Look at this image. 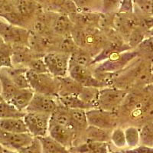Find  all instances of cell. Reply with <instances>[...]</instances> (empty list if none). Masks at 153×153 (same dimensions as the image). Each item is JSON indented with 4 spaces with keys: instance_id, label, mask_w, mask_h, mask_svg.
Wrapping results in <instances>:
<instances>
[{
    "instance_id": "obj_17",
    "label": "cell",
    "mask_w": 153,
    "mask_h": 153,
    "mask_svg": "<svg viewBox=\"0 0 153 153\" xmlns=\"http://www.w3.org/2000/svg\"><path fill=\"white\" fill-rule=\"evenodd\" d=\"M0 129L13 133L28 132L23 118H10L0 120Z\"/></svg>"
},
{
    "instance_id": "obj_24",
    "label": "cell",
    "mask_w": 153,
    "mask_h": 153,
    "mask_svg": "<svg viewBox=\"0 0 153 153\" xmlns=\"http://www.w3.org/2000/svg\"><path fill=\"white\" fill-rule=\"evenodd\" d=\"M99 91V88L96 87H83L78 97L92 108H97Z\"/></svg>"
},
{
    "instance_id": "obj_37",
    "label": "cell",
    "mask_w": 153,
    "mask_h": 153,
    "mask_svg": "<svg viewBox=\"0 0 153 153\" xmlns=\"http://www.w3.org/2000/svg\"><path fill=\"white\" fill-rule=\"evenodd\" d=\"M77 50L76 45L71 38H66L63 41L61 45V51L71 54Z\"/></svg>"
},
{
    "instance_id": "obj_1",
    "label": "cell",
    "mask_w": 153,
    "mask_h": 153,
    "mask_svg": "<svg viewBox=\"0 0 153 153\" xmlns=\"http://www.w3.org/2000/svg\"><path fill=\"white\" fill-rule=\"evenodd\" d=\"M26 76L30 88L37 94H45L53 97L58 96L60 82L58 77L47 73H36L27 70Z\"/></svg>"
},
{
    "instance_id": "obj_22",
    "label": "cell",
    "mask_w": 153,
    "mask_h": 153,
    "mask_svg": "<svg viewBox=\"0 0 153 153\" xmlns=\"http://www.w3.org/2000/svg\"><path fill=\"white\" fill-rule=\"evenodd\" d=\"M25 112L18 110L16 106L5 100L0 102V120L10 118H23Z\"/></svg>"
},
{
    "instance_id": "obj_7",
    "label": "cell",
    "mask_w": 153,
    "mask_h": 153,
    "mask_svg": "<svg viewBox=\"0 0 153 153\" xmlns=\"http://www.w3.org/2000/svg\"><path fill=\"white\" fill-rule=\"evenodd\" d=\"M88 126L104 129H111L116 125L117 119L113 112L106 111L98 108L86 110Z\"/></svg>"
},
{
    "instance_id": "obj_16",
    "label": "cell",
    "mask_w": 153,
    "mask_h": 153,
    "mask_svg": "<svg viewBox=\"0 0 153 153\" xmlns=\"http://www.w3.org/2000/svg\"><path fill=\"white\" fill-rule=\"evenodd\" d=\"M0 82L2 84L1 96L4 100L8 102L17 93L19 89L15 85L4 68H0Z\"/></svg>"
},
{
    "instance_id": "obj_15",
    "label": "cell",
    "mask_w": 153,
    "mask_h": 153,
    "mask_svg": "<svg viewBox=\"0 0 153 153\" xmlns=\"http://www.w3.org/2000/svg\"><path fill=\"white\" fill-rule=\"evenodd\" d=\"M60 82L58 96L78 95L83 86L70 76L58 77Z\"/></svg>"
},
{
    "instance_id": "obj_28",
    "label": "cell",
    "mask_w": 153,
    "mask_h": 153,
    "mask_svg": "<svg viewBox=\"0 0 153 153\" xmlns=\"http://www.w3.org/2000/svg\"><path fill=\"white\" fill-rule=\"evenodd\" d=\"M71 21L66 15L58 16L53 25L54 30L58 34L67 33L71 29Z\"/></svg>"
},
{
    "instance_id": "obj_38",
    "label": "cell",
    "mask_w": 153,
    "mask_h": 153,
    "mask_svg": "<svg viewBox=\"0 0 153 153\" xmlns=\"http://www.w3.org/2000/svg\"><path fill=\"white\" fill-rule=\"evenodd\" d=\"M143 40H144V35H143V32L139 29L133 30L132 34L130 35V38H129L130 47H135L138 45H139Z\"/></svg>"
},
{
    "instance_id": "obj_8",
    "label": "cell",
    "mask_w": 153,
    "mask_h": 153,
    "mask_svg": "<svg viewBox=\"0 0 153 153\" xmlns=\"http://www.w3.org/2000/svg\"><path fill=\"white\" fill-rule=\"evenodd\" d=\"M68 74L71 78L81 84L83 87H96V88H103V82L96 77H94L87 67L69 63Z\"/></svg>"
},
{
    "instance_id": "obj_39",
    "label": "cell",
    "mask_w": 153,
    "mask_h": 153,
    "mask_svg": "<svg viewBox=\"0 0 153 153\" xmlns=\"http://www.w3.org/2000/svg\"><path fill=\"white\" fill-rule=\"evenodd\" d=\"M134 10V3L132 0H122L118 12L121 14H130Z\"/></svg>"
},
{
    "instance_id": "obj_21",
    "label": "cell",
    "mask_w": 153,
    "mask_h": 153,
    "mask_svg": "<svg viewBox=\"0 0 153 153\" xmlns=\"http://www.w3.org/2000/svg\"><path fill=\"white\" fill-rule=\"evenodd\" d=\"M85 132L87 140L103 143H108L109 140H110L111 132H110V129H104L93 126H87Z\"/></svg>"
},
{
    "instance_id": "obj_26",
    "label": "cell",
    "mask_w": 153,
    "mask_h": 153,
    "mask_svg": "<svg viewBox=\"0 0 153 153\" xmlns=\"http://www.w3.org/2000/svg\"><path fill=\"white\" fill-rule=\"evenodd\" d=\"M12 48L11 45L5 43L0 48V68H13Z\"/></svg>"
},
{
    "instance_id": "obj_6",
    "label": "cell",
    "mask_w": 153,
    "mask_h": 153,
    "mask_svg": "<svg viewBox=\"0 0 153 153\" xmlns=\"http://www.w3.org/2000/svg\"><path fill=\"white\" fill-rule=\"evenodd\" d=\"M0 36L9 45L24 44L29 39V31L23 27L13 25L0 19Z\"/></svg>"
},
{
    "instance_id": "obj_25",
    "label": "cell",
    "mask_w": 153,
    "mask_h": 153,
    "mask_svg": "<svg viewBox=\"0 0 153 153\" xmlns=\"http://www.w3.org/2000/svg\"><path fill=\"white\" fill-rule=\"evenodd\" d=\"M70 114L74 123V129H85L88 126L86 110L82 109L70 110Z\"/></svg>"
},
{
    "instance_id": "obj_35",
    "label": "cell",
    "mask_w": 153,
    "mask_h": 153,
    "mask_svg": "<svg viewBox=\"0 0 153 153\" xmlns=\"http://www.w3.org/2000/svg\"><path fill=\"white\" fill-rule=\"evenodd\" d=\"M17 152L20 153H42V146L40 139L38 137H34L32 141Z\"/></svg>"
},
{
    "instance_id": "obj_45",
    "label": "cell",
    "mask_w": 153,
    "mask_h": 153,
    "mask_svg": "<svg viewBox=\"0 0 153 153\" xmlns=\"http://www.w3.org/2000/svg\"><path fill=\"white\" fill-rule=\"evenodd\" d=\"M4 149H5L4 147L1 145V143H0V153H5L4 152Z\"/></svg>"
},
{
    "instance_id": "obj_20",
    "label": "cell",
    "mask_w": 153,
    "mask_h": 153,
    "mask_svg": "<svg viewBox=\"0 0 153 153\" xmlns=\"http://www.w3.org/2000/svg\"><path fill=\"white\" fill-rule=\"evenodd\" d=\"M42 146V153H70L68 149L60 144L49 135L38 137Z\"/></svg>"
},
{
    "instance_id": "obj_48",
    "label": "cell",
    "mask_w": 153,
    "mask_h": 153,
    "mask_svg": "<svg viewBox=\"0 0 153 153\" xmlns=\"http://www.w3.org/2000/svg\"><path fill=\"white\" fill-rule=\"evenodd\" d=\"M109 153H126V152H124L121 151V152H109Z\"/></svg>"
},
{
    "instance_id": "obj_5",
    "label": "cell",
    "mask_w": 153,
    "mask_h": 153,
    "mask_svg": "<svg viewBox=\"0 0 153 153\" xmlns=\"http://www.w3.org/2000/svg\"><path fill=\"white\" fill-rule=\"evenodd\" d=\"M126 97V92L118 88H101L99 91L97 108L113 112Z\"/></svg>"
},
{
    "instance_id": "obj_47",
    "label": "cell",
    "mask_w": 153,
    "mask_h": 153,
    "mask_svg": "<svg viewBox=\"0 0 153 153\" xmlns=\"http://www.w3.org/2000/svg\"><path fill=\"white\" fill-rule=\"evenodd\" d=\"M38 4H41V3H44V0H35Z\"/></svg>"
},
{
    "instance_id": "obj_46",
    "label": "cell",
    "mask_w": 153,
    "mask_h": 153,
    "mask_svg": "<svg viewBox=\"0 0 153 153\" xmlns=\"http://www.w3.org/2000/svg\"><path fill=\"white\" fill-rule=\"evenodd\" d=\"M150 59H151V61H152L153 63V51L150 52Z\"/></svg>"
},
{
    "instance_id": "obj_40",
    "label": "cell",
    "mask_w": 153,
    "mask_h": 153,
    "mask_svg": "<svg viewBox=\"0 0 153 153\" xmlns=\"http://www.w3.org/2000/svg\"><path fill=\"white\" fill-rule=\"evenodd\" d=\"M126 153H153V147L140 145L127 150H123Z\"/></svg>"
},
{
    "instance_id": "obj_41",
    "label": "cell",
    "mask_w": 153,
    "mask_h": 153,
    "mask_svg": "<svg viewBox=\"0 0 153 153\" xmlns=\"http://www.w3.org/2000/svg\"><path fill=\"white\" fill-rule=\"evenodd\" d=\"M140 48L145 51H147L149 52L153 51V35H151L149 38L144 39L139 45Z\"/></svg>"
},
{
    "instance_id": "obj_51",
    "label": "cell",
    "mask_w": 153,
    "mask_h": 153,
    "mask_svg": "<svg viewBox=\"0 0 153 153\" xmlns=\"http://www.w3.org/2000/svg\"><path fill=\"white\" fill-rule=\"evenodd\" d=\"M2 100H4L3 99H2V96L0 95V102H2Z\"/></svg>"
},
{
    "instance_id": "obj_34",
    "label": "cell",
    "mask_w": 153,
    "mask_h": 153,
    "mask_svg": "<svg viewBox=\"0 0 153 153\" xmlns=\"http://www.w3.org/2000/svg\"><path fill=\"white\" fill-rule=\"evenodd\" d=\"M122 0H102L100 11L104 14L118 12Z\"/></svg>"
},
{
    "instance_id": "obj_53",
    "label": "cell",
    "mask_w": 153,
    "mask_h": 153,
    "mask_svg": "<svg viewBox=\"0 0 153 153\" xmlns=\"http://www.w3.org/2000/svg\"><path fill=\"white\" fill-rule=\"evenodd\" d=\"M70 153H71V152H70Z\"/></svg>"
},
{
    "instance_id": "obj_49",
    "label": "cell",
    "mask_w": 153,
    "mask_h": 153,
    "mask_svg": "<svg viewBox=\"0 0 153 153\" xmlns=\"http://www.w3.org/2000/svg\"><path fill=\"white\" fill-rule=\"evenodd\" d=\"M2 94V84H1V82H0V95Z\"/></svg>"
},
{
    "instance_id": "obj_14",
    "label": "cell",
    "mask_w": 153,
    "mask_h": 153,
    "mask_svg": "<svg viewBox=\"0 0 153 153\" xmlns=\"http://www.w3.org/2000/svg\"><path fill=\"white\" fill-rule=\"evenodd\" d=\"M34 94L35 92L31 88L19 89L17 93L8 102L16 106L18 110L25 112L26 108L33 97Z\"/></svg>"
},
{
    "instance_id": "obj_9",
    "label": "cell",
    "mask_w": 153,
    "mask_h": 153,
    "mask_svg": "<svg viewBox=\"0 0 153 153\" xmlns=\"http://www.w3.org/2000/svg\"><path fill=\"white\" fill-rule=\"evenodd\" d=\"M33 139L34 136L29 132L13 133L0 129V143L6 149L18 151L28 146Z\"/></svg>"
},
{
    "instance_id": "obj_36",
    "label": "cell",
    "mask_w": 153,
    "mask_h": 153,
    "mask_svg": "<svg viewBox=\"0 0 153 153\" xmlns=\"http://www.w3.org/2000/svg\"><path fill=\"white\" fill-rule=\"evenodd\" d=\"M28 70L36 73H47L48 69L44 62L43 58H35L28 62Z\"/></svg>"
},
{
    "instance_id": "obj_43",
    "label": "cell",
    "mask_w": 153,
    "mask_h": 153,
    "mask_svg": "<svg viewBox=\"0 0 153 153\" xmlns=\"http://www.w3.org/2000/svg\"><path fill=\"white\" fill-rule=\"evenodd\" d=\"M4 152H5V153H20V152H17V151L6 149H4Z\"/></svg>"
},
{
    "instance_id": "obj_23",
    "label": "cell",
    "mask_w": 153,
    "mask_h": 153,
    "mask_svg": "<svg viewBox=\"0 0 153 153\" xmlns=\"http://www.w3.org/2000/svg\"><path fill=\"white\" fill-rule=\"evenodd\" d=\"M38 3L35 0H19L16 5L18 12L25 19H28L35 14Z\"/></svg>"
},
{
    "instance_id": "obj_31",
    "label": "cell",
    "mask_w": 153,
    "mask_h": 153,
    "mask_svg": "<svg viewBox=\"0 0 153 153\" xmlns=\"http://www.w3.org/2000/svg\"><path fill=\"white\" fill-rule=\"evenodd\" d=\"M140 145L153 147V133L152 130L151 124L146 125L139 130Z\"/></svg>"
},
{
    "instance_id": "obj_42",
    "label": "cell",
    "mask_w": 153,
    "mask_h": 153,
    "mask_svg": "<svg viewBox=\"0 0 153 153\" xmlns=\"http://www.w3.org/2000/svg\"><path fill=\"white\" fill-rule=\"evenodd\" d=\"M139 22L143 28L150 31L153 28V16H146Z\"/></svg>"
},
{
    "instance_id": "obj_44",
    "label": "cell",
    "mask_w": 153,
    "mask_h": 153,
    "mask_svg": "<svg viewBox=\"0 0 153 153\" xmlns=\"http://www.w3.org/2000/svg\"><path fill=\"white\" fill-rule=\"evenodd\" d=\"M5 42H4V40H3V39H2V37L0 36V48L2 47V46L3 45H4V44H5Z\"/></svg>"
},
{
    "instance_id": "obj_3",
    "label": "cell",
    "mask_w": 153,
    "mask_h": 153,
    "mask_svg": "<svg viewBox=\"0 0 153 153\" xmlns=\"http://www.w3.org/2000/svg\"><path fill=\"white\" fill-rule=\"evenodd\" d=\"M50 117L48 113L25 112L23 120L30 134L34 137H42L48 132Z\"/></svg>"
},
{
    "instance_id": "obj_30",
    "label": "cell",
    "mask_w": 153,
    "mask_h": 153,
    "mask_svg": "<svg viewBox=\"0 0 153 153\" xmlns=\"http://www.w3.org/2000/svg\"><path fill=\"white\" fill-rule=\"evenodd\" d=\"M110 140L113 145L119 149H123L126 146L125 132L121 128H117L112 131Z\"/></svg>"
},
{
    "instance_id": "obj_29",
    "label": "cell",
    "mask_w": 153,
    "mask_h": 153,
    "mask_svg": "<svg viewBox=\"0 0 153 153\" xmlns=\"http://www.w3.org/2000/svg\"><path fill=\"white\" fill-rule=\"evenodd\" d=\"M93 58L86 53L78 51L76 50L75 52L72 53L70 57V64H75V65H81V66L87 67L91 64Z\"/></svg>"
},
{
    "instance_id": "obj_50",
    "label": "cell",
    "mask_w": 153,
    "mask_h": 153,
    "mask_svg": "<svg viewBox=\"0 0 153 153\" xmlns=\"http://www.w3.org/2000/svg\"><path fill=\"white\" fill-rule=\"evenodd\" d=\"M150 33H151V35H153V28L152 30H150Z\"/></svg>"
},
{
    "instance_id": "obj_2",
    "label": "cell",
    "mask_w": 153,
    "mask_h": 153,
    "mask_svg": "<svg viewBox=\"0 0 153 153\" xmlns=\"http://www.w3.org/2000/svg\"><path fill=\"white\" fill-rule=\"evenodd\" d=\"M71 54L68 53L49 52L43 57L44 62L48 73L56 77H64L68 76Z\"/></svg>"
},
{
    "instance_id": "obj_12",
    "label": "cell",
    "mask_w": 153,
    "mask_h": 153,
    "mask_svg": "<svg viewBox=\"0 0 153 153\" xmlns=\"http://www.w3.org/2000/svg\"><path fill=\"white\" fill-rule=\"evenodd\" d=\"M54 124L70 127L74 130L75 129L70 114V110L61 104V106L58 105L57 109L51 114L49 125H54Z\"/></svg>"
},
{
    "instance_id": "obj_27",
    "label": "cell",
    "mask_w": 153,
    "mask_h": 153,
    "mask_svg": "<svg viewBox=\"0 0 153 153\" xmlns=\"http://www.w3.org/2000/svg\"><path fill=\"white\" fill-rule=\"evenodd\" d=\"M126 146L129 148H134L140 144L139 130L135 126H129L124 130Z\"/></svg>"
},
{
    "instance_id": "obj_33",
    "label": "cell",
    "mask_w": 153,
    "mask_h": 153,
    "mask_svg": "<svg viewBox=\"0 0 153 153\" xmlns=\"http://www.w3.org/2000/svg\"><path fill=\"white\" fill-rule=\"evenodd\" d=\"M134 6L146 16H153L152 0H132Z\"/></svg>"
},
{
    "instance_id": "obj_4",
    "label": "cell",
    "mask_w": 153,
    "mask_h": 153,
    "mask_svg": "<svg viewBox=\"0 0 153 153\" xmlns=\"http://www.w3.org/2000/svg\"><path fill=\"white\" fill-rule=\"evenodd\" d=\"M138 53L136 51H122L112 54L108 59L103 61L96 68V71L99 73H112L121 71L131 61L136 58Z\"/></svg>"
},
{
    "instance_id": "obj_52",
    "label": "cell",
    "mask_w": 153,
    "mask_h": 153,
    "mask_svg": "<svg viewBox=\"0 0 153 153\" xmlns=\"http://www.w3.org/2000/svg\"><path fill=\"white\" fill-rule=\"evenodd\" d=\"M152 2H153V0H152Z\"/></svg>"
},
{
    "instance_id": "obj_10",
    "label": "cell",
    "mask_w": 153,
    "mask_h": 153,
    "mask_svg": "<svg viewBox=\"0 0 153 153\" xmlns=\"http://www.w3.org/2000/svg\"><path fill=\"white\" fill-rule=\"evenodd\" d=\"M54 97L53 96L35 93L25 112L51 114L58 106V103Z\"/></svg>"
},
{
    "instance_id": "obj_13",
    "label": "cell",
    "mask_w": 153,
    "mask_h": 153,
    "mask_svg": "<svg viewBox=\"0 0 153 153\" xmlns=\"http://www.w3.org/2000/svg\"><path fill=\"white\" fill-rule=\"evenodd\" d=\"M71 149L74 153H109L110 152L107 143L90 140Z\"/></svg>"
},
{
    "instance_id": "obj_32",
    "label": "cell",
    "mask_w": 153,
    "mask_h": 153,
    "mask_svg": "<svg viewBox=\"0 0 153 153\" xmlns=\"http://www.w3.org/2000/svg\"><path fill=\"white\" fill-rule=\"evenodd\" d=\"M77 9L83 10L101 9L102 0H72Z\"/></svg>"
},
{
    "instance_id": "obj_11",
    "label": "cell",
    "mask_w": 153,
    "mask_h": 153,
    "mask_svg": "<svg viewBox=\"0 0 153 153\" xmlns=\"http://www.w3.org/2000/svg\"><path fill=\"white\" fill-rule=\"evenodd\" d=\"M48 133L51 137L67 149L71 148L75 134L71 128L57 124L49 125Z\"/></svg>"
},
{
    "instance_id": "obj_18",
    "label": "cell",
    "mask_w": 153,
    "mask_h": 153,
    "mask_svg": "<svg viewBox=\"0 0 153 153\" xmlns=\"http://www.w3.org/2000/svg\"><path fill=\"white\" fill-rule=\"evenodd\" d=\"M10 78L15 85L19 89L30 88L28 79L26 76V68H5Z\"/></svg>"
},
{
    "instance_id": "obj_19",
    "label": "cell",
    "mask_w": 153,
    "mask_h": 153,
    "mask_svg": "<svg viewBox=\"0 0 153 153\" xmlns=\"http://www.w3.org/2000/svg\"><path fill=\"white\" fill-rule=\"evenodd\" d=\"M57 100L59 101L62 106H65L69 110L73 109H82L87 110L92 109L91 106L82 100L78 95H68V96H57Z\"/></svg>"
}]
</instances>
